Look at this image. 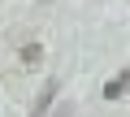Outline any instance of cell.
Returning a JSON list of instances; mask_svg holds the SVG:
<instances>
[{"label":"cell","mask_w":130,"mask_h":117,"mask_svg":"<svg viewBox=\"0 0 130 117\" xmlns=\"http://www.w3.org/2000/svg\"><path fill=\"white\" fill-rule=\"evenodd\" d=\"M126 82H130V74H126V70H121L117 78H108V82H104V100H117V95H126Z\"/></svg>","instance_id":"7a4b0ae2"},{"label":"cell","mask_w":130,"mask_h":117,"mask_svg":"<svg viewBox=\"0 0 130 117\" xmlns=\"http://www.w3.org/2000/svg\"><path fill=\"white\" fill-rule=\"evenodd\" d=\"M56 91H61V82H56V78H52V82H43V91H39V95H35V104H30V117H43V113L52 108Z\"/></svg>","instance_id":"6da1fadb"},{"label":"cell","mask_w":130,"mask_h":117,"mask_svg":"<svg viewBox=\"0 0 130 117\" xmlns=\"http://www.w3.org/2000/svg\"><path fill=\"white\" fill-rule=\"evenodd\" d=\"M39 56H43L39 43H26V48H22V61H26V65H39Z\"/></svg>","instance_id":"3957f363"}]
</instances>
